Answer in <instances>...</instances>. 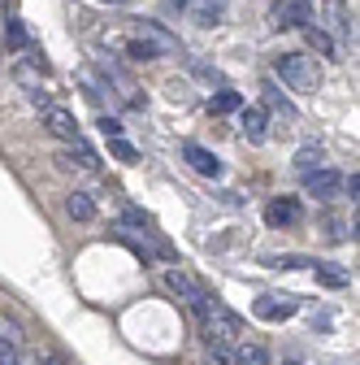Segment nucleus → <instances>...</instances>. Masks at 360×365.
Instances as JSON below:
<instances>
[{
    "label": "nucleus",
    "instance_id": "nucleus-1",
    "mask_svg": "<svg viewBox=\"0 0 360 365\" xmlns=\"http://www.w3.org/2000/svg\"><path fill=\"white\" fill-rule=\"evenodd\" d=\"M200 327H204V344H239V339H243V317L231 313L226 304H217V300H213V309L200 317Z\"/></svg>",
    "mask_w": 360,
    "mask_h": 365
},
{
    "label": "nucleus",
    "instance_id": "nucleus-2",
    "mask_svg": "<svg viewBox=\"0 0 360 365\" xmlns=\"http://www.w3.org/2000/svg\"><path fill=\"white\" fill-rule=\"evenodd\" d=\"M274 74H278L291 91H317V83H322L312 57H304V53H282V57L274 61Z\"/></svg>",
    "mask_w": 360,
    "mask_h": 365
},
{
    "label": "nucleus",
    "instance_id": "nucleus-3",
    "mask_svg": "<svg viewBox=\"0 0 360 365\" xmlns=\"http://www.w3.org/2000/svg\"><path fill=\"white\" fill-rule=\"evenodd\" d=\"M165 287H169V292H174L178 300H187V309H191L196 317H204V313L213 309V296H208V292H204V287H200V283L191 279V274H187L183 265L165 269Z\"/></svg>",
    "mask_w": 360,
    "mask_h": 365
},
{
    "label": "nucleus",
    "instance_id": "nucleus-4",
    "mask_svg": "<svg viewBox=\"0 0 360 365\" xmlns=\"http://www.w3.org/2000/svg\"><path fill=\"white\" fill-rule=\"evenodd\" d=\"M304 192H308V196H317V200H334V196H343V174L317 165L312 174H304Z\"/></svg>",
    "mask_w": 360,
    "mask_h": 365
},
{
    "label": "nucleus",
    "instance_id": "nucleus-5",
    "mask_svg": "<svg viewBox=\"0 0 360 365\" xmlns=\"http://www.w3.org/2000/svg\"><path fill=\"white\" fill-rule=\"evenodd\" d=\"M43 126H48V135H57V140H65V144H78L83 140V130H78V122H74L70 109L48 105V109H43Z\"/></svg>",
    "mask_w": 360,
    "mask_h": 365
},
{
    "label": "nucleus",
    "instance_id": "nucleus-6",
    "mask_svg": "<svg viewBox=\"0 0 360 365\" xmlns=\"http://www.w3.org/2000/svg\"><path fill=\"white\" fill-rule=\"evenodd\" d=\"M300 313V300L295 296H260L256 300V317L260 322H287V317Z\"/></svg>",
    "mask_w": 360,
    "mask_h": 365
},
{
    "label": "nucleus",
    "instance_id": "nucleus-7",
    "mask_svg": "<svg viewBox=\"0 0 360 365\" xmlns=\"http://www.w3.org/2000/svg\"><path fill=\"white\" fill-rule=\"evenodd\" d=\"M308 22H312L308 0H278L274 5V26H308Z\"/></svg>",
    "mask_w": 360,
    "mask_h": 365
},
{
    "label": "nucleus",
    "instance_id": "nucleus-8",
    "mask_svg": "<svg viewBox=\"0 0 360 365\" xmlns=\"http://www.w3.org/2000/svg\"><path fill=\"white\" fill-rule=\"evenodd\" d=\"M300 217H304V209H300L295 196H282V200H274V205L265 209V222H269V226H278V231H282V226H295Z\"/></svg>",
    "mask_w": 360,
    "mask_h": 365
},
{
    "label": "nucleus",
    "instance_id": "nucleus-9",
    "mask_svg": "<svg viewBox=\"0 0 360 365\" xmlns=\"http://www.w3.org/2000/svg\"><path fill=\"white\" fill-rule=\"evenodd\" d=\"M183 157L191 161L196 174H204V178H221V161H217L208 148H200V144H183Z\"/></svg>",
    "mask_w": 360,
    "mask_h": 365
},
{
    "label": "nucleus",
    "instance_id": "nucleus-10",
    "mask_svg": "<svg viewBox=\"0 0 360 365\" xmlns=\"http://www.w3.org/2000/svg\"><path fill=\"white\" fill-rule=\"evenodd\" d=\"M139 39H148L152 48H157V57H169V53H178V39L169 35V31H161L157 22H139Z\"/></svg>",
    "mask_w": 360,
    "mask_h": 365
},
{
    "label": "nucleus",
    "instance_id": "nucleus-11",
    "mask_svg": "<svg viewBox=\"0 0 360 365\" xmlns=\"http://www.w3.org/2000/svg\"><path fill=\"white\" fill-rule=\"evenodd\" d=\"M57 161H61V165H78V170H87V174H96V170H100V157H96L92 148H87L83 140H78V144H70Z\"/></svg>",
    "mask_w": 360,
    "mask_h": 365
},
{
    "label": "nucleus",
    "instance_id": "nucleus-12",
    "mask_svg": "<svg viewBox=\"0 0 360 365\" xmlns=\"http://www.w3.org/2000/svg\"><path fill=\"white\" fill-rule=\"evenodd\" d=\"M239 130H243L248 144H260V140H265V113H260V109H243V113H239Z\"/></svg>",
    "mask_w": 360,
    "mask_h": 365
},
{
    "label": "nucleus",
    "instance_id": "nucleus-13",
    "mask_svg": "<svg viewBox=\"0 0 360 365\" xmlns=\"http://www.w3.org/2000/svg\"><path fill=\"white\" fill-rule=\"evenodd\" d=\"M235 361L239 365H269V348L265 344H252V339H239L235 344Z\"/></svg>",
    "mask_w": 360,
    "mask_h": 365
},
{
    "label": "nucleus",
    "instance_id": "nucleus-14",
    "mask_svg": "<svg viewBox=\"0 0 360 365\" xmlns=\"http://www.w3.org/2000/svg\"><path fill=\"white\" fill-rule=\"evenodd\" d=\"M312 274H317V283H326V287H347V269H339L330 261H312Z\"/></svg>",
    "mask_w": 360,
    "mask_h": 365
},
{
    "label": "nucleus",
    "instance_id": "nucleus-15",
    "mask_svg": "<svg viewBox=\"0 0 360 365\" xmlns=\"http://www.w3.org/2000/svg\"><path fill=\"white\" fill-rule=\"evenodd\" d=\"M65 213H70L74 222H92V217H96V205H92V196H83V192H74V196L65 200Z\"/></svg>",
    "mask_w": 360,
    "mask_h": 365
},
{
    "label": "nucleus",
    "instance_id": "nucleus-16",
    "mask_svg": "<svg viewBox=\"0 0 360 365\" xmlns=\"http://www.w3.org/2000/svg\"><path fill=\"white\" fill-rule=\"evenodd\" d=\"M221 14H226V0H200V5H196V22L200 26H217Z\"/></svg>",
    "mask_w": 360,
    "mask_h": 365
},
{
    "label": "nucleus",
    "instance_id": "nucleus-17",
    "mask_svg": "<svg viewBox=\"0 0 360 365\" xmlns=\"http://www.w3.org/2000/svg\"><path fill=\"white\" fill-rule=\"evenodd\" d=\"M304 39H308V48H312V53H322V57H334V39H330L322 26H304Z\"/></svg>",
    "mask_w": 360,
    "mask_h": 365
},
{
    "label": "nucleus",
    "instance_id": "nucleus-18",
    "mask_svg": "<svg viewBox=\"0 0 360 365\" xmlns=\"http://www.w3.org/2000/svg\"><path fill=\"white\" fill-rule=\"evenodd\" d=\"M330 18H334V26H339V35H347V39H356V22H351V14L343 9V0H330Z\"/></svg>",
    "mask_w": 360,
    "mask_h": 365
},
{
    "label": "nucleus",
    "instance_id": "nucleus-19",
    "mask_svg": "<svg viewBox=\"0 0 360 365\" xmlns=\"http://www.w3.org/2000/svg\"><path fill=\"white\" fill-rule=\"evenodd\" d=\"M208 109L213 113H235V109H243V101H239V91H217L208 101Z\"/></svg>",
    "mask_w": 360,
    "mask_h": 365
},
{
    "label": "nucleus",
    "instance_id": "nucleus-20",
    "mask_svg": "<svg viewBox=\"0 0 360 365\" xmlns=\"http://www.w3.org/2000/svg\"><path fill=\"white\" fill-rule=\"evenodd\" d=\"M208 365H239L235 344H208Z\"/></svg>",
    "mask_w": 360,
    "mask_h": 365
},
{
    "label": "nucleus",
    "instance_id": "nucleus-21",
    "mask_svg": "<svg viewBox=\"0 0 360 365\" xmlns=\"http://www.w3.org/2000/svg\"><path fill=\"white\" fill-rule=\"evenodd\" d=\"M126 53L134 57V61H157V48L148 39H126Z\"/></svg>",
    "mask_w": 360,
    "mask_h": 365
},
{
    "label": "nucleus",
    "instance_id": "nucleus-22",
    "mask_svg": "<svg viewBox=\"0 0 360 365\" xmlns=\"http://www.w3.org/2000/svg\"><path fill=\"white\" fill-rule=\"evenodd\" d=\"M5 35H9V43H14V48H26V43H31V35H26L22 18H9V22H5Z\"/></svg>",
    "mask_w": 360,
    "mask_h": 365
},
{
    "label": "nucleus",
    "instance_id": "nucleus-23",
    "mask_svg": "<svg viewBox=\"0 0 360 365\" xmlns=\"http://www.w3.org/2000/svg\"><path fill=\"white\" fill-rule=\"evenodd\" d=\"M317 165H322V153L317 148H300V157H295V170L300 174H312Z\"/></svg>",
    "mask_w": 360,
    "mask_h": 365
},
{
    "label": "nucleus",
    "instance_id": "nucleus-24",
    "mask_svg": "<svg viewBox=\"0 0 360 365\" xmlns=\"http://www.w3.org/2000/svg\"><path fill=\"white\" fill-rule=\"evenodd\" d=\"M0 365H26V361H22V348L9 344L5 335H0Z\"/></svg>",
    "mask_w": 360,
    "mask_h": 365
},
{
    "label": "nucleus",
    "instance_id": "nucleus-25",
    "mask_svg": "<svg viewBox=\"0 0 360 365\" xmlns=\"http://www.w3.org/2000/svg\"><path fill=\"white\" fill-rule=\"evenodd\" d=\"M109 153H113L117 161H139V153H134V148L122 140V135H113V140H109Z\"/></svg>",
    "mask_w": 360,
    "mask_h": 365
},
{
    "label": "nucleus",
    "instance_id": "nucleus-26",
    "mask_svg": "<svg viewBox=\"0 0 360 365\" xmlns=\"http://www.w3.org/2000/svg\"><path fill=\"white\" fill-rule=\"evenodd\" d=\"M122 222H126V226H139V231H148V226H152V217H148L144 209H126Z\"/></svg>",
    "mask_w": 360,
    "mask_h": 365
},
{
    "label": "nucleus",
    "instance_id": "nucleus-27",
    "mask_svg": "<svg viewBox=\"0 0 360 365\" xmlns=\"http://www.w3.org/2000/svg\"><path fill=\"white\" fill-rule=\"evenodd\" d=\"M269 265H274V269H304V265H312V261H308V257H274Z\"/></svg>",
    "mask_w": 360,
    "mask_h": 365
},
{
    "label": "nucleus",
    "instance_id": "nucleus-28",
    "mask_svg": "<svg viewBox=\"0 0 360 365\" xmlns=\"http://www.w3.org/2000/svg\"><path fill=\"white\" fill-rule=\"evenodd\" d=\"M265 101H269V105H274V109H282V113H287V118H291V105H287V101H282V91H278V87H274V83H269V87H265Z\"/></svg>",
    "mask_w": 360,
    "mask_h": 365
},
{
    "label": "nucleus",
    "instance_id": "nucleus-29",
    "mask_svg": "<svg viewBox=\"0 0 360 365\" xmlns=\"http://www.w3.org/2000/svg\"><path fill=\"white\" fill-rule=\"evenodd\" d=\"M343 192H347V196H351V205H356V196H360V178H356V174H351V178L343 174Z\"/></svg>",
    "mask_w": 360,
    "mask_h": 365
},
{
    "label": "nucleus",
    "instance_id": "nucleus-30",
    "mask_svg": "<svg viewBox=\"0 0 360 365\" xmlns=\"http://www.w3.org/2000/svg\"><path fill=\"white\" fill-rule=\"evenodd\" d=\"M100 130L113 140V135H122V122H117V118H100Z\"/></svg>",
    "mask_w": 360,
    "mask_h": 365
},
{
    "label": "nucleus",
    "instance_id": "nucleus-31",
    "mask_svg": "<svg viewBox=\"0 0 360 365\" xmlns=\"http://www.w3.org/2000/svg\"><path fill=\"white\" fill-rule=\"evenodd\" d=\"M26 96H31L35 109H48V96H43V91H26Z\"/></svg>",
    "mask_w": 360,
    "mask_h": 365
},
{
    "label": "nucleus",
    "instance_id": "nucleus-32",
    "mask_svg": "<svg viewBox=\"0 0 360 365\" xmlns=\"http://www.w3.org/2000/svg\"><path fill=\"white\" fill-rule=\"evenodd\" d=\"M43 365H70V361H61L57 352H48V356H43Z\"/></svg>",
    "mask_w": 360,
    "mask_h": 365
},
{
    "label": "nucleus",
    "instance_id": "nucleus-33",
    "mask_svg": "<svg viewBox=\"0 0 360 365\" xmlns=\"http://www.w3.org/2000/svg\"><path fill=\"white\" fill-rule=\"evenodd\" d=\"M178 5H183V0H178Z\"/></svg>",
    "mask_w": 360,
    "mask_h": 365
}]
</instances>
